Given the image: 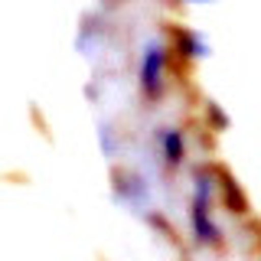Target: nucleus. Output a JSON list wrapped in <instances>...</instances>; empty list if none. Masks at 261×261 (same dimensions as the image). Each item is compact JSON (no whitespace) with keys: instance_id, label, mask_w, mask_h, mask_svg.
Returning a JSON list of instances; mask_svg holds the SVG:
<instances>
[{"instance_id":"2","label":"nucleus","mask_w":261,"mask_h":261,"mask_svg":"<svg viewBox=\"0 0 261 261\" xmlns=\"http://www.w3.org/2000/svg\"><path fill=\"white\" fill-rule=\"evenodd\" d=\"M163 147H167V160L179 163V157H183V137L176 130H163Z\"/></svg>"},{"instance_id":"1","label":"nucleus","mask_w":261,"mask_h":261,"mask_svg":"<svg viewBox=\"0 0 261 261\" xmlns=\"http://www.w3.org/2000/svg\"><path fill=\"white\" fill-rule=\"evenodd\" d=\"M160 72H163V49L150 46L147 49V59H144V85H147V92H157L160 88Z\"/></svg>"}]
</instances>
